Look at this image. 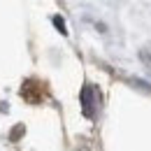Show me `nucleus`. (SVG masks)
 <instances>
[{"label":"nucleus","instance_id":"1","mask_svg":"<svg viewBox=\"0 0 151 151\" xmlns=\"http://www.w3.org/2000/svg\"><path fill=\"white\" fill-rule=\"evenodd\" d=\"M81 109H84V114L88 119L95 116V91H93V86H88V84L81 88Z\"/></svg>","mask_w":151,"mask_h":151},{"label":"nucleus","instance_id":"2","mask_svg":"<svg viewBox=\"0 0 151 151\" xmlns=\"http://www.w3.org/2000/svg\"><path fill=\"white\" fill-rule=\"evenodd\" d=\"M54 23H56V28L63 33V35L68 33V28H65V23H63V19H60V17H54Z\"/></svg>","mask_w":151,"mask_h":151}]
</instances>
